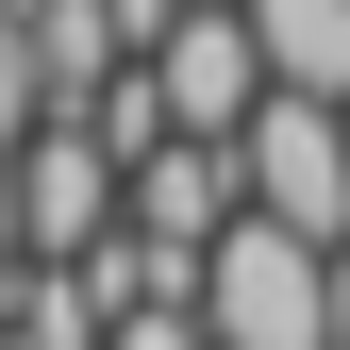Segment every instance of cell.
Here are the masks:
<instances>
[{
  "label": "cell",
  "mask_w": 350,
  "mask_h": 350,
  "mask_svg": "<svg viewBox=\"0 0 350 350\" xmlns=\"http://www.w3.org/2000/svg\"><path fill=\"white\" fill-rule=\"evenodd\" d=\"M0 184H17V267H83V250L117 234V150L83 134V117H33V134L0 150Z\"/></svg>",
  "instance_id": "6da1fadb"
},
{
  "label": "cell",
  "mask_w": 350,
  "mask_h": 350,
  "mask_svg": "<svg viewBox=\"0 0 350 350\" xmlns=\"http://www.w3.org/2000/svg\"><path fill=\"white\" fill-rule=\"evenodd\" d=\"M234 167H250V217L267 234H300V250H350V117H317V100H267L234 134Z\"/></svg>",
  "instance_id": "7a4b0ae2"
},
{
  "label": "cell",
  "mask_w": 350,
  "mask_h": 350,
  "mask_svg": "<svg viewBox=\"0 0 350 350\" xmlns=\"http://www.w3.org/2000/svg\"><path fill=\"white\" fill-rule=\"evenodd\" d=\"M134 67H150V100H167V134H200V150H234L250 117H267V51H250V17H167Z\"/></svg>",
  "instance_id": "3957f363"
},
{
  "label": "cell",
  "mask_w": 350,
  "mask_h": 350,
  "mask_svg": "<svg viewBox=\"0 0 350 350\" xmlns=\"http://www.w3.org/2000/svg\"><path fill=\"white\" fill-rule=\"evenodd\" d=\"M51 117V83H33V33H17V0H0V150Z\"/></svg>",
  "instance_id": "277c9868"
}]
</instances>
